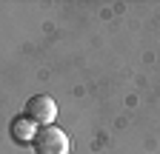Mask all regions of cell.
<instances>
[{
  "label": "cell",
  "instance_id": "3",
  "mask_svg": "<svg viewBox=\"0 0 160 154\" xmlns=\"http://www.w3.org/2000/svg\"><path fill=\"white\" fill-rule=\"evenodd\" d=\"M12 137H14V143H34V137H37V123H32L26 114L14 117L12 120Z\"/></svg>",
  "mask_w": 160,
  "mask_h": 154
},
{
  "label": "cell",
  "instance_id": "2",
  "mask_svg": "<svg viewBox=\"0 0 160 154\" xmlns=\"http://www.w3.org/2000/svg\"><path fill=\"white\" fill-rule=\"evenodd\" d=\"M23 114L32 123H37L40 128H43V126H54L57 103H54V97H49V94H34V97L26 100V111Z\"/></svg>",
  "mask_w": 160,
  "mask_h": 154
},
{
  "label": "cell",
  "instance_id": "1",
  "mask_svg": "<svg viewBox=\"0 0 160 154\" xmlns=\"http://www.w3.org/2000/svg\"><path fill=\"white\" fill-rule=\"evenodd\" d=\"M34 151L37 154H69L72 151V140L63 128L57 126H43L37 128V137H34Z\"/></svg>",
  "mask_w": 160,
  "mask_h": 154
}]
</instances>
